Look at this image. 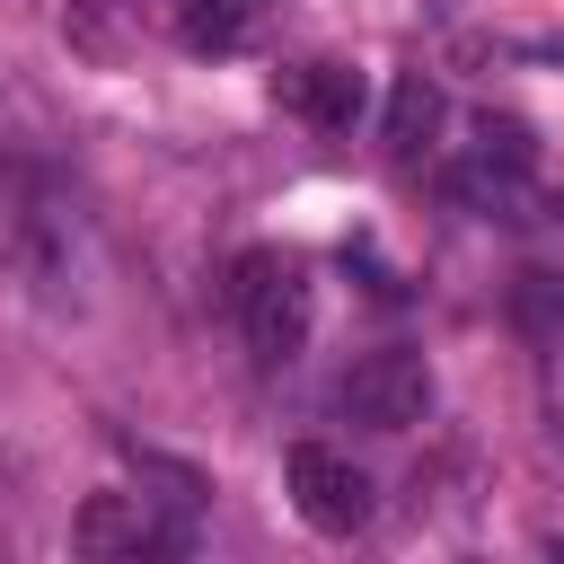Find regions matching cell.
I'll list each match as a JSON object with an SVG mask.
<instances>
[{
	"label": "cell",
	"instance_id": "1",
	"mask_svg": "<svg viewBox=\"0 0 564 564\" xmlns=\"http://www.w3.org/2000/svg\"><path fill=\"white\" fill-rule=\"evenodd\" d=\"M0 264L35 291V300H79L88 273V212L70 203V185L35 159L0 167Z\"/></svg>",
	"mask_w": 564,
	"mask_h": 564
},
{
	"label": "cell",
	"instance_id": "2",
	"mask_svg": "<svg viewBox=\"0 0 564 564\" xmlns=\"http://www.w3.org/2000/svg\"><path fill=\"white\" fill-rule=\"evenodd\" d=\"M70 538H79V564H176L194 520L159 494H88Z\"/></svg>",
	"mask_w": 564,
	"mask_h": 564
},
{
	"label": "cell",
	"instance_id": "3",
	"mask_svg": "<svg viewBox=\"0 0 564 564\" xmlns=\"http://www.w3.org/2000/svg\"><path fill=\"white\" fill-rule=\"evenodd\" d=\"M229 300H238V326H247V344L264 352V361H291L300 344H308V273L291 264V256H273V247H256V256H238V282H229Z\"/></svg>",
	"mask_w": 564,
	"mask_h": 564
},
{
	"label": "cell",
	"instance_id": "4",
	"mask_svg": "<svg viewBox=\"0 0 564 564\" xmlns=\"http://www.w3.org/2000/svg\"><path fill=\"white\" fill-rule=\"evenodd\" d=\"M344 414L370 432H414L432 414V361L414 344H379L344 370Z\"/></svg>",
	"mask_w": 564,
	"mask_h": 564
},
{
	"label": "cell",
	"instance_id": "5",
	"mask_svg": "<svg viewBox=\"0 0 564 564\" xmlns=\"http://www.w3.org/2000/svg\"><path fill=\"white\" fill-rule=\"evenodd\" d=\"M529 167H538V132H529L520 115H476V141H467V159H458V176H449V185H458L476 212L520 220Z\"/></svg>",
	"mask_w": 564,
	"mask_h": 564
},
{
	"label": "cell",
	"instance_id": "6",
	"mask_svg": "<svg viewBox=\"0 0 564 564\" xmlns=\"http://www.w3.org/2000/svg\"><path fill=\"white\" fill-rule=\"evenodd\" d=\"M282 485H291L300 520H308V529H326V538H352V529L370 520V476H361L344 449H317V441H300V449L282 458Z\"/></svg>",
	"mask_w": 564,
	"mask_h": 564
},
{
	"label": "cell",
	"instance_id": "7",
	"mask_svg": "<svg viewBox=\"0 0 564 564\" xmlns=\"http://www.w3.org/2000/svg\"><path fill=\"white\" fill-rule=\"evenodd\" d=\"M273 97H282L300 123H317V132H352V115H361V70H344V62H300V70L273 79Z\"/></svg>",
	"mask_w": 564,
	"mask_h": 564
},
{
	"label": "cell",
	"instance_id": "8",
	"mask_svg": "<svg viewBox=\"0 0 564 564\" xmlns=\"http://www.w3.org/2000/svg\"><path fill=\"white\" fill-rule=\"evenodd\" d=\"M273 0H167V26L194 44V53H247L264 35Z\"/></svg>",
	"mask_w": 564,
	"mask_h": 564
},
{
	"label": "cell",
	"instance_id": "9",
	"mask_svg": "<svg viewBox=\"0 0 564 564\" xmlns=\"http://www.w3.org/2000/svg\"><path fill=\"white\" fill-rule=\"evenodd\" d=\"M432 132H441V79L397 70V88H388V150H397V159H414Z\"/></svg>",
	"mask_w": 564,
	"mask_h": 564
},
{
	"label": "cell",
	"instance_id": "10",
	"mask_svg": "<svg viewBox=\"0 0 564 564\" xmlns=\"http://www.w3.org/2000/svg\"><path fill=\"white\" fill-rule=\"evenodd\" d=\"M511 308H520L538 335H564V273H520V282H511Z\"/></svg>",
	"mask_w": 564,
	"mask_h": 564
}]
</instances>
